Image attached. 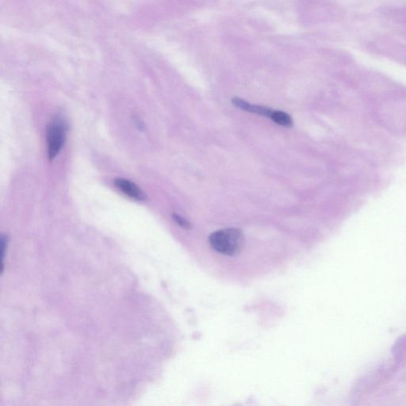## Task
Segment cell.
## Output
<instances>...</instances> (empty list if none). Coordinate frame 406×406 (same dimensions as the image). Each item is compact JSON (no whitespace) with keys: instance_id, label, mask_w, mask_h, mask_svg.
<instances>
[{"instance_id":"cell-1","label":"cell","mask_w":406,"mask_h":406,"mask_svg":"<svg viewBox=\"0 0 406 406\" xmlns=\"http://www.w3.org/2000/svg\"><path fill=\"white\" fill-rule=\"evenodd\" d=\"M209 243L217 253L234 257L240 254L244 248V234L238 228H224L211 234Z\"/></svg>"},{"instance_id":"cell-2","label":"cell","mask_w":406,"mask_h":406,"mask_svg":"<svg viewBox=\"0 0 406 406\" xmlns=\"http://www.w3.org/2000/svg\"><path fill=\"white\" fill-rule=\"evenodd\" d=\"M66 133L67 124L62 117L56 116L51 121L46 133L49 161H53L63 148Z\"/></svg>"},{"instance_id":"cell-3","label":"cell","mask_w":406,"mask_h":406,"mask_svg":"<svg viewBox=\"0 0 406 406\" xmlns=\"http://www.w3.org/2000/svg\"><path fill=\"white\" fill-rule=\"evenodd\" d=\"M115 187L124 194L125 196L135 199L137 201H145L146 199L145 193L141 189L130 180L126 179L119 178L114 180Z\"/></svg>"},{"instance_id":"cell-4","label":"cell","mask_w":406,"mask_h":406,"mask_svg":"<svg viewBox=\"0 0 406 406\" xmlns=\"http://www.w3.org/2000/svg\"><path fill=\"white\" fill-rule=\"evenodd\" d=\"M232 103L237 108L241 109L244 111L249 112V113H257L259 115L264 116L268 119H270L272 113L275 110L268 108V107H263V106L251 104V103L239 98L233 99Z\"/></svg>"},{"instance_id":"cell-5","label":"cell","mask_w":406,"mask_h":406,"mask_svg":"<svg viewBox=\"0 0 406 406\" xmlns=\"http://www.w3.org/2000/svg\"><path fill=\"white\" fill-rule=\"evenodd\" d=\"M270 119L276 124L284 127H291L293 126L292 118L288 113L281 110H274Z\"/></svg>"},{"instance_id":"cell-6","label":"cell","mask_w":406,"mask_h":406,"mask_svg":"<svg viewBox=\"0 0 406 406\" xmlns=\"http://www.w3.org/2000/svg\"><path fill=\"white\" fill-rule=\"evenodd\" d=\"M173 219H174L175 222L178 224L182 228L189 229V228H190V227H191L190 222H189L187 220L185 219L184 218H183V217L180 216V215L174 214V215H173Z\"/></svg>"}]
</instances>
